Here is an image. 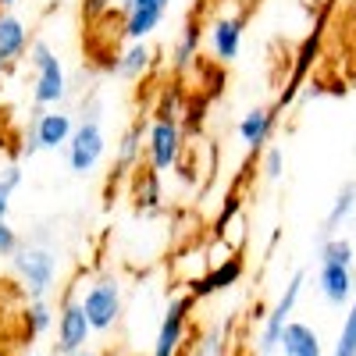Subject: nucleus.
I'll return each instance as SVG.
<instances>
[{
  "label": "nucleus",
  "mask_w": 356,
  "mask_h": 356,
  "mask_svg": "<svg viewBox=\"0 0 356 356\" xmlns=\"http://www.w3.org/2000/svg\"><path fill=\"white\" fill-rule=\"evenodd\" d=\"M146 164L154 171H175L186 157V129H182V118L175 111H157L150 122H146Z\"/></svg>",
  "instance_id": "1"
},
{
  "label": "nucleus",
  "mask_w": 356,
  "mask_h": 356,
  "mask_svg": "<svg viewBox=\"0 0 356 356\" xmlns=\"http://www.w3.org/2000/svg\"><path fill=\"white\" fill-rule=\"evenodd\" d=\"M25 57H29V68L36 72V79H33V104L40 111L61 107L65 97H68V72L61 65V57L54 54V47L47 40H33L29 50H25Z\"/></svg>",
  "instance_id": "2"
},
{
  "label": "nucleus",
  "mask_w": 356,
  "mask_h": 356,
  "mask_svg": "<svg viewBox=\"0 0 356 356\" xmlns=\"http://www.w3.org/2000/svg\"><path fill=\"white\" fill-rule=\"evenodd\" d=\"M104 154H107V136L100 125V104L89 100V107L82 111V118L75 122V132L65 146V157H68L72 175H93L100 168Z\"/></svg>",
  "instance_id": "3"
},
{
  "label": "nucleus",
  "mask_w": 356,
  "mask_h": 356,
  "mask_svg": "<svg viewBox=\"0 0 356 356\" xmlns=\"http://www.w3.org/2000/svg\"><path fill=\"white\" fill-rule=\"evenodd\" d=\"M11 267L22 282V292L29 300H47V292L57 282V253L47 239L36 243H22L18 253L11 257Z\"/></svg>",
  "instance_id": "4"
},
{
  "label": "nucleus",
  "mask_w": 356,
  "mask_h": 356,
  "mask_svg": "<svg viewBox=\"0 0 356 356\" xmlns=\"http://www.w3.org/2000/svg\"><path fill=\"white\" fill-rule=\"evenodd\" d=\"M79 303H82L89 324H93V335H107V332L118 328V321H122V314H125L122 282H118L114 275H104V278H97L93 285L82 292Z\"/></svg>",
  "instance_id": "5"
},
{
  "label": "nucleus",
  "mask_w": 356,
  "mask_h": 356,
  "mask_svg": "<svg viewBox=\"0 0 356 356\" xmlns=\"http://www.w3.org/2000/svg\"><path fill=\"white\" fill-rule=\"evenodd\" d=\"M303 285H307V271H296L285 285V292L278 296V303L264 314V324H260V335H257V353L260 356H271L278 349V339H282V328L292 321L296 314V303L303 296Z\"/></svg>",
  "instance_id": "6"
},
{
  "label": "nucleus",
  "mask_w": 356,
  "mask_h": 356,
  "mask_svg": "<svg viewBox=\"0 0 356 356\" xmlns=\"http://www.w3.org/2000/svg\"><path fill=\"white\" fill-rule=\"evenodd\" d=\"M193 307H196V300H193L189 292L186 296H175V300L168 303V310L161 317V328H157V339L150 346V356H178V353H182Z\"/></svg>",
  "instance_id": "7"
},
{
  "label": "nucleus",
  "mask_w": 356,
  "mask_h": 356,
  "mask_svg": "<svg viewBox=\"0 0 356 356\" xmlns=\"http://www.w3.org/2000/svg\"><path fill=\"white\" fill-rule=\"evenodd\" d=\"M89 339H93V324H89L86 310L79 300H68L61 303V310H57V342H54V353L57 356H75L89 346Z\"/></svg>",
  "instance_id": "8"
},
{
  "label": "nucleus",
  "mask_w": 356,
  "mask_h": 356,
  "mask_svg": "<svg viewBox=\"0 0 356 356\" xmlns=\"http://www.w3.org/2000/svg\"><path fill=\"white\" fill-rule=\"evenodd\" d=\"M243 275H246V257L239 250H232L228 257L214 260L196 282H189V296H193L196 303L200 300H211V296H218V292H225L232 285H239Z\"/></svg>",
  "instance_id": "9"
},
{
  "label": "nucleus",
  "mask_w": 356,
  "mask_h": 356,
  "mask_svg": "<svg viewBox=\"0 0 356 356\" xmlns=\"http://www.w3.org/2000/svg\"><path fill=\"white\" fill-rule=\"evenodd\" d=\"M321 40H324V15L317 18V25H314V33H307L303 36V43L296 47V61H292V72H289V82H285V89H282V97H278V111H285L296 97H300V89H303V82L310 79V72H314V61H317V54H321Z\"/></svg>",
  "instance_id": "10"
},
{
  "label": "nucleus",
  "mask_w": 356,
  "mask_h": 356,
  "mask_svg": "<svg viewBox=\"0 0 356 356\" xmlns=\"http://www.w3.org/2000/svg\"><path fill=\"white\" fill-rule=\"evenodd\" d=\"M243 36H246V15H221L207 25V47L218 65H232L243 54Z\"/></svg>",
  "instance_id": "11"
},
{
  "label": "nucleus",
  "mask_w": 356,
  "mask_h": 356,
  "mask_svg": "<svg viewBox=\"0 0 356 356\" xmlns=\"http://www.w3.org/2000/svg\"><path fill=\"white\" fill-rule=\"evenodd\" d=\"M72 132H75V114H68L61 107H47V111L36 107V118L29 125V136L36 139L40 150H65Z\"/></svg>",
  "instance_id": "12"
},
{
  "label": "nucleus",
  "mask_w": 356,
  "mask_h": 356,
  "mask_svg": "<svg viewBox=\"0 0 356 356\" xmlns=\"http://www.w3.org/2000/svg\"><path fill=\"white\" fill-rule=\"evenodd\" d=\"M278 118H282V111L271 104H260V107H250L243 118H239V125H235V132H239V143L246 146V150H253V154H260L264 146H271V136H275V129H278Z\"/></svg>",
  "instance_id": "13"
},
{
  "label": "nucleus",
  "mask_w": 356,
  "mask_h": 356,
  "mask_svg": "<svg viewBox=\"0 0 356 356\" xmlns=\"http://www.w3.org/2000/svg\"><path fill=\"white\" fill-rule=\"evenodd\" d=\"M317 289H321V296H324V303H332V307H349V300L356 296L353 264L317 260Z\"/></svg>",
  "instance_id": "14"
},
{
  "label": "nucleus",
  "mask_w": 356,
  "mask_h": 356,
  "mask_svg": "<svg viewBox=\"0 0 356 356\" xmlns=\"http://www.w3.org/2000/svg\"><path fill=\"white\" fill-rule=\"evenodd\" d=\"M132 207L139 214H157L164 207V189H161V171L150 164L132 168Z\"/></svg>",
  "instance_id": "15"
},
{
  "label": "nucleus",
  "mask_w": 356,
  "mask_h": 356,
  "mask_svg": "<svg viewBox=\"0 0 356 356\" xmlns=\"http://www.w3.org/2000/svg\"><path fill=\"white\" fill-rule=\"evenodd\" d=\"M278 353L282 356H324V342L317 328H310L303 321H289L278 339Z\"/></svg>",
  "instance_id": "16"
},
{
  "label": "nucleus",
  "mask_w": 356,
  "mask_h": 356,
  "mask_svg": "<svg viewBox=\"0 0 356 356\" xmlns=\"http://www.w3.org/2000/svg\"><path fill=\"white\" fill-rule=\"evenodd\" d=\"M168 8H154V4H129L125 18H122V36L125 40H150L161 22H164Z\"/></svg>",
  "instance_id": "17"
},
{
  "label": "nucleus",
  "mask_w": 356,
  "mask_h": 356,
  "mask_svg": "<svg viewBox=\"0 0 356 356\" xmlns=\"http://www.w3.org/2000/svg\"><path fill=\"white\" fill-rule=\"evenodd\" d=\"M143 150H146V122L136 118V122L114 143V168L118 171H132L136 164H143Z\"/></svg>",
  "instance_id": "18"
},
{
  "label": "nucleus",
  "mask_w": 356,
  "mask_h": 356,
  "mask_svg": "<svg viewBox=\"0 0 356 356\" xmlns=\"http://www.w3.org/2000/svg\"><path fill=\"white\" fill-rule=\"evenodd\" d=\"M154 47L150 43H146V40H129V47L122 50V54H118V75H122V79H129V82H139L146 72H150L154 68Z\"/></svg>",
  "instance_id": "19"
},
{
  "label": "nucleus",
  "mask_w": 356,
  "mask_h": 356,
  "mask_svg": "<svg viewBox=\"0 0 356 356\" xmlns=\"http://www.w3.org/2000/svg\"><path fill=\"white\" fill-rule=\"evenodd\" d=\"M25 50H29V29H25V22L18 15L4 11V15H0V57L15 65V61L25 57Z\"/></svg>",
  "instance_id": "20"
},
{
  "label": "nucleus",
  "mask_w": 356,
  "mask_h": 356,
  "mask_svg": "<svg viewBox=\"0 0 356 356\" xmlns=\"http://www.w3.org/2000/svg\"><path fill=\"white\" fill-rule=\"evenodd\" d=\"M200 47H203V29L196 18H189L182 25V33H178L175 47H171V68L175 72H186L196 65V57H200Z\"/></svg>",
  "instance_id": "21"
},
{
  "label": "nucleus",
  "mask_w": 356,
  "mask_h": 356,
  "mask_svg": "<svg viewBox=\"0 0 356 356\" xmlns=\"http://www.w3.org/2000/svg\"><path fill=\"white\" fill-rule=\"evenodd\" d=\"M353 214H356V186L349 182V186H342V189H339V196H335V203H332L328 218H324L321 239H332V235H339V228H342Z\"/></svg>",
  "instance_id": "22"
},
{
  "label": "nucleus",
  "mask_w": 356,
  "mask_h": 356,
  "mask_svg": "<svg viewBox=\"0 0 356 356\" xmlns=\"http://www.w3.org/2000/svg\"><path fill=\"white\" fill-rule=\"evenodd\" d=\"M54 310H50V303L47 300H29L25 307H22V332H25V339H40V335H47L50 328H54Z\"/></svg>",
  "instance_id": "23"
},
{
  "label": "nucleus",
  "mask_w": 356,
  "mask_h": 356,
  "mask_svg": "<svg viewBox=\"0 0 356 356\" xmlns=\"http://www.w3.org/2000/svg\"><path fill=\"white\" fill-rule=\"evenodd\" d=\"M22 182H25V171H22L18 164H8L4 171H0V221H8V214H11V196L22 189Z\"/></svg>",
  "instance_id": "24"
},
{
  "label": "nucleus",
  "mask_w": 356,
  "mask_h": 356,
  "mask_svg": "<svg viewBox=\"0 0 356 356\" xmlns=\"http://www.w3.org/2000/svg\"><path fill=\"white\" fill-rule=\"evenodd\" d=\"M317 260H332V264H353V243L346 235H332V239H321Z\"/></svg>",
  "instance_id": "25"
},
{
  "label": "nucleus",
  "mask_w": 356,
  "mask_h": 356,
  "mask_svg": "<svg viewBox=\"0 0 356 356\" xmlns=\"http://www.w3.org/2000/svg\"><path fill=\"white\" fill-rule=\"evenodd\" d=\"M332 356H356V296L349 300V314L342 321V332H339V342H335Z\"/></svg>",
  "instance_id": "26"
},
{
  "label": "nucleus",
  "mask_w": 356,
  "mask_h": 356,
  "mask_svg": "<svg viewBox=\"0 0 356 356\" xmlns=\"http://www.w3.org/2000/svg\"><path fill=\"white\" fill-rule=\"evenodd\" d=\"M282 175H285V154L278 146H264L260 150V178L264 182H278Z\"/></svg>",
  "instance_id": "27"
},
{
  "label": "nucleus",
  "mask_w": 356,
  "mask_h": 356,
  "mask_svg": "<svg viewBox=\"0 0 356 356\" xmlns=\"http://www.w3.org/2000/svg\"><path fill=\"white\" fill-rule=\"evenodd\" d=\"M82 22H104L114 11V0H79Z\"/></svg>",
  "instance_id": "28"
},
{
  "label": "nucleus",
  "mask_w": 356,
  "mask_h": 356,
  "mask_svg": "<svg viewBox=\"0 0 356 356\" xmlns=\"http://www.w3.org/2000/svg\"><path fill=\"white\" fill-rule=\"evenodd\" d=\"M18 246H22V235H18V228L11 225V221H0V257H15L18 253Z\"/></svg>",
  "instance_id": "29"
},
{
  "label": "nucleus",
  "mask_w": 356,
  "mask_h": 356,
  "mask_svg": "<svg viewBox=\"0 0 356 356\" xmlns=\"http://www.w3.org/2000/svg\"><path fill=\"white\" fill-rule=\"evenodd\" d=\"M225 353V339H221V328H211L200 335V349L196 356H221Z\"/></svg>",
  "instance_id": "30"
},
{
  "label": "nucleus",
  "mask_w": 356,
  "mask_h": 356,
  "mask_svg": "<svg viewBox=\"0 0 356 356\" xmlns=\"http://www.w3.org/2000/svg\"><path fill=\"white\" fill-rule=\"evenodd\" d=\"M324 93H332V89L324 86L321 79H307V82H303V89H300V100H303V104H314V100H321Z\"/></svg>",
  "instance_id": "31"
},
{
  "label": "nucleus",
  "mask_w": 356,
  "mask_h": 356,
  "mask_svg": "<svg viewBox=\"0 0 356 356\" xmlns=\"http://www.w3.org/2000/svg\"><path fill=\"white\" fill-rule=\"evenodd\" d=\"M239 207H243V200H239V196H228L225 211H221V218H218V225H214V228H218V235L225 232V225H228V221H232L235 214H239Z\"/></svg>",
  "instance_id": "32"
},
{
  "label": "nucleus",
  "mask_w": 356,
  "mask_h": 356,
  "mask_svg": "<svg viewBox=\"0 0 356 356\" xmlns=\"http://www.w3.org/2000/svg\"><path fill=\"white\" fill-rule=\"evenodd\" d=\"M8 75H11V61H4V57H0V93H4V82H8Z\"/></svg>",
  "instance_id": "33"
},
{
  "label": "nucleus",
  "mask_w": 356,
  "mask_h": 356,
  "mask_svg": "<svg viewBox=\"0 0 356 356\" xmlns=\"http://www.w3.org/2000/svg\"><path fill=\"white\" fill-rule=\"evenodd\" d=\"M132 4H154V8H171V0H132Z\"/></svg>",
  "instance_id": "34"
},
{
  "label": "nucleus",
  "mask_w": 356,
  "mask_h": 356,
  "mask_svg": "<svg viewBox=\"0 0 356 356\" xmlns=\"http://www.w3.org/2000/svg\"><path fill=\"white\" fill-rule=\"evenodd\" d=\"M129 4H132V0H114V8L122 11V15H125V8H129Z\"/></svg>",
  "instance_id": "35"
},
{
  "label": "nucleus",
  "mask_w": 356,
  "mask_h": 356,
  "mask_svg": "<svg viewBox=\"0 0 356 356\" xmlns=\"http://www.w3.org/2000/svg\"><path fill=\"white\" fill-rule=\"evenodd\" d=\"M18 4V0H0V8H15Z\"/></svg>",
  "instance_id": "36"
},
{
  "label": "nucleus",
  "mask_w": 356,
  "mask_h": 356,
  "mask_svg": "<svg viewBox=\"0 0 356 356\" xmlns=\"http://www.w3.org/2000/svg\"><path fill=\"white\" fill-rule=\"evenodd\" d=\"M75 356H100V353H89V349H82V353H75Z\"/></svg>",
  "instance_id": "37"
},
{
  "label": "nucleus",
  "mask_w": 356,
  "mask_h": 356,
  "mask_svg": "<svg viewBox=\"0 0 356 356\" xmlns=\"http://www.w3.org/2000/svg\"><path fill=\"white\" fill-rule=\"evenodd\" d=\"M29 356H40V353H29Z\"/></svg>",
  "instance_id": "38"
}]
</instances>
